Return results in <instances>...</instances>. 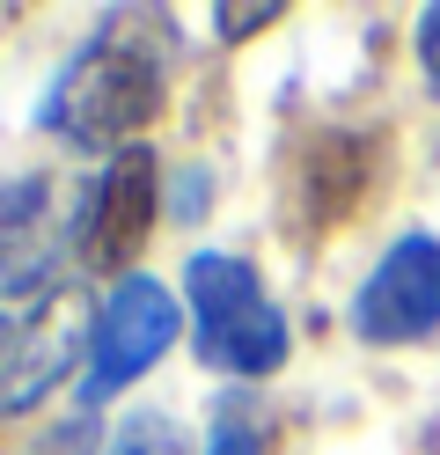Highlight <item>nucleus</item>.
Masks as SVG:
<instances>
[{"mask_svg": "<svg viewBox=\"0 0 440 455\" xmlns=\"http://www.w3.org/2000/svg\"><path fill=\"white\" fill-rule=\"evenodd\" d=\"M155 30V15H110L96 37H88L67 74L52 81V96L37 110V125L52 140H67V148H88V155H125L140 125L162 110L169 96V52L162 37H140Z\"/></svg>", "mask_w": 440, "mask_h": 455, "instance_id": "obj_1", "label": "nucleus"}, {"mask_svg": "<svg viewBox=\"0 0 440 455\" xmlns=\"http://www.w3.org/2000/svg\"><path fill=\"white\" fill-rule=\"evenodd\" d=\"M184 301H191V346L213 375H235V382H264L286 367V316L279 301L264 294V279L228 258V250H198L184 265Z\"/></svg>", "mask_w": 440, "mask_h": 455, "instance_id": "obj_2", "label": "nucleus"}, {"mask_svg": "<svg viewBox=\"0 0 440 455\" xmlns=\"http://www.w3.org/2000/svg\"><path fill=\"white\" fill-rule=\"evenodd\" d=\"M176 331H184L176 294L162 287V279H147V272H125L103 294L96 323H88V367H81L74 396H81V404H110L117 389H132L147 367L176 346Z\"/></svg>", "mask_w": 440, "mask_h": 455, "instance_id": "obj_3", "label": "nucleus"}, {"mask_svg": "<svg viewBox=\"0 0 440 455\" xmlns=\"http://www.w3.org/2000/svg\"><path fill=\"white\" fill-rule=\"evenodd\" d=\"M352 331L367 346H419L440 331V243L433 235H396L352 294Z\"/></svg>", "mask_w": 440, "mask_h": 455, "instance_id": "obj_4", "label": "nucleus"}, {"mask_svg": "<svg viewBox=\"0 0 440 455\" xmlns=\"http://www.w3.org/2000/svg\"><path fill=\"white\" fill-rule=\"evenodd\" d=\"M74 220H81V198L59 206V177H44V169L0 184V287L44 294L59 258L74 250Z\"/></svg>", "mask_w": 440, "mask_h": 455, "instance_id": "obj_5", "label": "nucleus"}, {"mask_svg": "<svg viewBox=\"0 0 440 455\" xmlns=\"http://www.w3.org/2000/svg\"><path fill=\"white\" fill-rule=\"evenodd\" d=\"M147 213H155V162H147V148H125V155H110V169L81 191L74 258L88 272H117L125 279V265L147 243Z\"/></svg>", "mask_w": 440, "mask_h": 455, "instance_id": "obj_6", "label": "nucleus"}, {"mask_svg": "<svg viewBox=\"0 0 440 455\" xmlns=\"http://www.w3.org/2000/svg\"><path fill=\"white\" fill-rule=\"evenodd\" d=\"M15 346H29V360H22V353L0 360V411H29V404L44 396L52 367L67 360V346H74V338H67V301H44V316L29 323Z\"/></svg>", "mask_w": 440, "mask_h": 455, "instance_id": "obj_7", "label": "nucleus"}, {"mask_svg": "<svg viewBox=\"0 0 440 455\" xmlns=\"http://www.w3.org/2000/svg\"><path fill=\"white\" fill-rule=\"evenodd\" d=\"M198 455H264V448H257V419H250V411H235V404L213 411V426H205V448H198Z\"/></svg>", "mask_w": 440, "mask_h": 455, "instance_id": "obj_8", "label": "nucleus"}, {"mask_svg": "<svg viewBox=\"0 0 440 455\" xmlns=\"http://www.w3.org/2000/svg\"><path fill=\"white\" fill-rule=\"evenodd\" d=\"M117 455H184V441H176L162 419H147V426H125V441H117Z\"/></svg>", "mask_w": 440, "mask_h": 455, "instance_id": "obj_9", "label": "nucleus"}, {"mask_svg": "<svg viewBox=\"0 0 440 455\" xmlns=\"http://www.w3.org/2000/svg\"><path fill=\"white\" fill-rule=\"evenodd\" d=\"M419 67H426L433 96H440V8H426V15H419Z\"/></svg>", "mask_w": 440, "mask_h": 455, "instance_id": "obj_10", "label": "nucleus"}, {"mask_svg": "<svg viewBox=\"0 0 440 455\" xmlns=\"http://www.w3.org/2000/svg\"><path fill=\"white\" fill-rule=\"evenodd\" d=\"M213 22L220 30H264V22H279V8H220Z\"/></svg>", "mask_w": 440, "mask_h": 455, "instance_id": "obj_11", "label": "nucleus"}, {"mask_svg": "<svg viewBox=\"0 0 440 455\" xmlns=\"http://www.w3.org/2000/svg\"><path fill=\"white\" fill-rule=\"evenodd\" d=\"M8 346H15V331H8V316H0V360H8Z\"/></svg>", "mask_w": 440, "mask_h": 455, "instance_id": "obj_12", "label": "nucleus"}]
</instances>
